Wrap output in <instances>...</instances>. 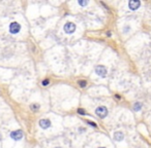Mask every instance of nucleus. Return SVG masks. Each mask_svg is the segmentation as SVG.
I'll return each instance as SVG.
<instances>
[{
	"label": "nucleus",
	"instance_id": "nucleus-5",
	"mask_svg": "<svg viewBox=\"0 0 151 148\" xmlns=\"http://www.w3.org/2000/svg\"><path fill=\"white\" fill-rule=\"evenodd\" d=\"M95 72H96L97 75L102 76V77H105L106 74H107V69H106L105 66H97L95 68Z\"/></svg>",
	"mask_w": 151,
	"mask_h": 148
},
{
	"label": "nucleus",
	"instance_id": "nucleus-11",
	"mask_svg": "<svg viewBox=\"0 0 151 148\" xmlns=\"http://www.w3.org/2000/svg\"><path fill=\"white\" fill-rule=\"evenodd\" d=\"M86 84H87V82L85 80H79V85L81 86V88H85Z\"/></svg>",
	"mask_w": 151,
	"mask_h": 148
},
{
	"label": "nucleus",
	"instance_id": "nucleus-17",
	"mask_svg": "<svg viewBox=\"0 0 151 148\" xmlns=\"http://www.w3.org/2000/svg\"><path fill=\"white\" fill-rule=\"evenodd\" d=\"M56 148H61V147H56Z\"/></svg>",
	"mask_w": 151,
	"mask_h": 148
},
{
	"label": "nucleus",
	"instance_id": "nucleus-4",
	"mask_svg": "<svg viewBox=\"0 0 151 148\" xmlns=\"http://www.w3.org/2000/svg\"><path fill=\"white\" fill-rule=\"evenodd\" d=\"M11 137H12V139H14V140L18 141L23 138V133H22L21 130H17V131H14V132L11 133Z\"/></svg>",
	"mask_w": 151,
	"mask_h": 148
},
{
	"label": "nucleus",
	"instance_id": "nucleus-9",
	"mask_svg": "<svg viewBox=\"0 0 151 148\" xmlns=\"http://www.w3.org/2000/svg\"><path fill=\"white\" fill-rule=\"evenodd\" d=\"M141 108H142V104L139 103V102L133 105V110H135V111H139V110H141Z\"/></svg>",
	"mask_w": 151,
	"mask_h": 148
},
{
	"label": "nucleus",
	"instance_id": "nucleus-18",
	"mask_svg": "<svg viewBox=\"0 0 151 148\" xmlns=\"http://www.w3.org/2000/svg\"><path fill=\"white\" fill-rule=\"evenodd\" d=\"M99 148H105V147H99Z\"/></svg>",
	"mask_w": 151,
	"mask_h": 148
},
{
	"label": "nucleus",
	"instance_id": "nucleus-13",
	"mask_svg": "<svg viewBox=\"0 0 151 148\" xmlns=\"http://www.w3.org/2000/svg\"><path fill=\"white\" fill-rule=\"evenodd\" d=\"M78 113L79 114H82V115H85V111L83 109H78Z\"/></svg>",
	"mask_w": 151,
	"mask_h": 148
},
{
	"label": "nucleus",
	"instance_id": "nucleus-1",
	"mask_svg": "<svg viewBox=\"0 0 151 148\" xmlns=\"http://www.w3.org/2000/svg\"><path fill=\"white\" fill-rule=\"evenodd\" d=\"M95 113H96V115H98L100 118H105L108 115V109L104 106H100V107L96 108Z\"/></svg>",
	"mask_w": 151,
	"mask_h": 148
},
{
	"label": "nucleus",
	"instance_id": "nucleus-15",
	"mask_svg": "<svg viewBox=\"0 0 151 148\" xmlns=\"http://www.w3.org/2000/svg\"><path fill=\"white\" fill-rule=\"evenodd\" d=\"M88 123V125H90V126H92V127H96V125L94 124V123H92V121H87Z\"/></svg>",
	"mask_w": 151,
	"mask_h": 148
},
{
	"label": "nucleus",
	"instance_id": "nucleus-14",
	"mask_svg": "<svg viewBox=\"0 0 151 148\" xmlns=\"http://www.w3.org/2000/svg\"><path fill=\"white\" fill-rule=\"evenodd\" d=\"M49 83H50V81H49L48 79H45V80L43 81V85H45V86H46V85H48Z\"/></svg>",
	"mask_w": 151,
	"mask_h": 148
},
{
	"label": "nucleus",
	"instance_id": "nucleus-2",
	"mask_svg": "<svg viewBox=\"0 0 151 148\" xmlns=\"http://www.w3.org/2000/svg\"><path fill=\"white\" fill-rule=\"evenodd\" d=\"M21 30V26L19 23H17V22H14L10 25V32L12 34H16V33H19Z\"/></svg>",
	"mask_w": 151,
	"mask_h": 148
},
{
	"label": "nucleus",
	"instance_id": "nucleus-10",
	"mask_svg": "<svg viewBox=\"0 0 151 148\" xmlns=\"http://www.w3.org/2000/svg\"><path fill=\"white\" fill-rule=\"evenodd\" d=\"M30 108H31V110H33V111H37V110L39 109V105H38V104H32V105L30 106Z\"/></svg>",
	"mask_w": 151,
	"mask_h": 148
},
{
	"label": "nucleus",
	"instance_id": "nucleus-3",
	"mask_svg": "<svg viewBox=\"0 0 151 148\" xmlns=\"http://www.w3.org/2000/svg\"><path fill=\"white\" fill-rule=\"evenodd\" d=\"M76 30V25L73 23H66L64 25V31L65 33H67V34H71L73 33Z\"/></svg>",
	"mask_w": 151,
	"mask_h": 148
},
{
	"label": "nucleus",
	"instance_id": "nucleus-6",
	"mask_svg": "<svg viewBox=\"0 0 151 148\" xmlns=\"http://www.w3.org/2000/svg\"><path fill=\"white\" fill-rule=\"evenodd\" d=\"M140 5H141V2L138 1V0H131V1L128 2V6H129V8L131 10L138 9V8L140 7Z\"/></svg>",
	"mask_w": 151,
	"mask_h": 148
},
{
	"label": "nucleus",
	"instance_id": "nucleus-8",
	"mask_svg": "<svg viewBox=\"0 0 151 148\" xmlns=\"http://www.w3.org/2000/svg\"><path fill=\"white\" fill-rule=\"evenodd\" d=\"M123 138H124V135L122 132H116L114 134V139L116 141H121V140H123Z\"/></svg>",
	"mask_w": 151,
	"mask_h": 148
},
{
	"label": "nucleus",
	"instance_id": "nucleus-7",
	"mask_svg": "<svg viewBox=\"0 0 151 148\" xmlns=\"http://www.w3.org/2000/svg\"><path fill=\"white\" fill-rule=\"evenodd\" d=\"M38 124H39V127L41 129H44V130L51 127V121H50L49 119H40Z\"/></svg>",
	"mask_w": 151,
	"mask_h": 148
},
{
	"label": "nucleus",
	"instance_id": "nucleus-16",
	"mask_svg": "<svg viewBox=\"0 0 151 148\" xmlns=\"http://www.w3.org/2000/svg\"><path fill=\"white\" fill-rule=\"evenodd\" d=\"M79 131H80L81 133H83L84 131H85V128H80V129H79Z\"/></svg>",
	"mask_w": 151,
	"mask_h": 148
},
{
	"label": "nucleus",
	"instance_id": "nucleus-12",
	"mask_svg": "<svg viewBox=\"0 0 151 148\" xmlns=\"http://www.w3.org/2000/svg\"><path fill=\"white\" fill-rule=\"evenodd\" d=\"M79 4H80V5H82V6L87 5V4H88V1H81V0H80V1H79Z\"/></svg>",
	"mask_w": 151,
	"mask_h": 148
}]
</instances>
